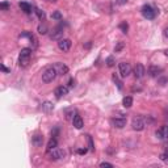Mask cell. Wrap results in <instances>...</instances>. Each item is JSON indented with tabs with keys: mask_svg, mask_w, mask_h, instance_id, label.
I'll return each mask as SVG.
<instances>
[{
	"mask_svg": "<svg viewBox=\"0 0 168 168\" xmlns=\"http://www.w3.org/2000/svg\"><path fill=\"white\" fill-rule=\"evenodd\" d=\"M38 33L39 34H46L47 33V26L45 25V24H43V25L41 24V25L38 26Z\"/></svg>",
	"mask_w": 168,
	"mask_h": 168,
	"instance_id": "obj_23",
	"label": "cell"
},
{
	"mask_svg": "<svg viewBox=\"0 0 168 168\" xmlns=\"http://www.w3.org/2000/svg\"><path fill=\"white\" fill-rule=\"evenodd\" d=\"M57 145H58L57 139L53 137V138H51L50 141H49V143H47V153H49V151H51L53 149H55V147H57Z\"/></svg>",
	"mask_w": 168,
	"mask_h": 168,
	"instance_id": "obj_22",
	"label": "cell"
},
{
	"mask_svg": "<svg viewBox=\"0 0 168 168\" xmlns=\"http://www.w3.org/2000/svg\"><path fill=\"white\" fill-rule=\"evenodd\" d=\"M21 37H28L30 39V42H32V45H33V49H35V47L38 46V41H37V38H35V35L34 34H32L30 32H24V33L21 34Z\"/></svg>",
	"mask_w": 168,
	"mask_h": 168,
	"instance_id": "obj_14",
	"label": "cell"
},
{
	"mask_svg": "<svg viewBox=\"0 0 168 168\" xmlns=\"http://www.w3.org/2000/svg\"><path fill=\"white\" fill-rule=\"evenodd\" d=\"M49 156H50V159L51 160H58V159H62L63 156H65V151L63 150H61V149H53L51 151H49Z\"/></svg>",
	"mask_w": 168,
	"mask_h": 168,
	"instance_id": "obj_6",
	"label": "cell"
},
{
	"mask_svg": "<svg viewBox=\"0 0 168 168\" xmlns=\"http://www.w3.org/2000/svg\"><path fill=\"white\" fill-rule=\"evenodd\" d=\"M35 13H37V16L41 20H45V13H43V12L41 11V9H35Z\"/></svg>",
	"mask_w": 168,
	"mask_h": 168,
	"instance_id": "obj_27",
	"label": "cell"
},
{
	"mask_svg": "<svg viewBox=\"0 0 168 168\" xmlns=\"http://www.w3.org/2000/svg\"><path fill=\"white\" fill-rule=\"evenodd\" d=\"M142 15H143V17L147 20H153V18H155V16H156V11L151 5H147L146 4V5L142 7Z\"/></svg>",
	"mask_w": 168,
	"mask_h": 168,
	"instance_id": "obj_4",
	"label": "cell"
},
{
	"mask_svg": "<svg viewBox=\"0 0 168 168\" xmlns=\"http://www.w3.org/2000/svg\"><path fill=\"white\" fill-rule=\"evenodd\" d=\"M75 86V80H74V79H71V80H70V87H74Z\"/></svg>",
	"mask_w": 168,
	"mask_h": 168,
	"instance_id": "obj_37",
	"label": "cell"
},
{
	"mask_svg": "<svg viewBox=\"0 0 168 168\" xmlns=\"http://www.w3.org/2000/svg\"><path fill=\"white\" fill-rule=\"evenodd\" d=\"M112 125L117 129H122L123 126H126V118L125 117H116L112 119Z\"/></svg>",
	"mask_w": 168,
	"mask_h": 168,
	"instance_id": "obj_11",
	"label": "cell"
},
{
	"mask_svg": "<svg viewBox=\"0 0 168 168\" xmlns=\"http://www.w3.org/2000/svg\"><path fill=\"white\" fill-rule=\"evenodd\" d=\"M57 75H58V72H57V70H55L54 66L47 67V69L42 72V82L43 83H51L55 78H57Z\"/></svg>",
	"mask_w": 168,
	"mask_h": 168,
	"instance_id": "obj_2",
	"label": "cell"
},
{
	"mask_svg": "<svg viewBox=\"0 0 168 168\" xmlns=\"http://www.w3.org/2000/svg\"><path fill=\"white\" fill-rule=\"evenodd\" d=\"M0 8H2V9H3V11H7V9H8V8H9V4H8L7 2H3L2 4H0Z\"/></svg>",
	"mask_w": 168,
	"mask_h": 168,
	"instance_id": "obj_29",
	"label": "cell"
},
{
	"mask_svg": "<svg viewBox=\"0 0 168 168\" xmlns=\"http://www.w3.org/2000/svg\"><path fill=\"white\" fill-rule=\"evenodd\" d=\"M164 37L168 38V28H166V29H164Z\"/></svg>",
	"mask_w": 168,
	"mask_h": 168,
	"instance_id": "obj_38",
	"label": "cell"
},
{
	"mask_svg": "<svg viewBox=\"0 0 168 168\" xmlns=\"http://www.w3.org/2000/svg\"><path fill=\"white\" fill-rule=\"evenodd\" d=\"M67 93H69V88L65 87V86H59V87L55 88V91H54V95H55V97H57V99L65 97Z\"/></svg>",
	"mask_w": 168,
	"mask_h": 168,
	"instance_id": "obj_9",
	"label": "cell"
},
{
	"mask_svg": "<svg viewBox=\"0 0 168 168\" xmlns=\"http://www.w3.org/2000/svg\"><path fill=\"white\" fill-rule=\"evenodd\" d=\"M164 55H166V57L168 58V49H167V50H164Z\"/></svg>",
	"mask_w": 168,
	"mask_h": 168,
	"instance_id": "obj_39",
	"label": "cell"
},
{
	"mask_svg": "<svg viewBox=\"0 0 168 168\" xmlns=\"http://www.w3.org/2000/svg\"><path fill=\"white\" fill-rule=\"evenodd\" d=\"M71 45H72V42H71V39H69V38H62L58 41V47L62 51H69L71 49Z\"/></svg>",
	"mask_w": 168,
	"mask_h": 168,
	"instance_id": "obj_7",
	"label": "cell"
},
{
	"mask_svg": "<svg viewBox=\"0 0 168 168\" xmlns=\"http://www.w3.org/2000/svg\"><path fill=\"white\" fill-rule=\"evenodd\" d=\"M2 69H3V71H4V72H9V70H8V69H7V67L4 66V65H2Z\"/></svg>",
	"mask_w": 168,
	"mask_h": 168,
	"instance_id": "obj_36",
	"label": "cell"
},
{
	"mask_svg": "<svg viewBox=\"0 0 168 168\" xmlns=\"http://www.w3.org/2000/svg\"><path fill=\"white\" fill-rule=\"evenodd\" d=\"M145 126H146L145 118L141 117V116L134 117L133 121H131V127H133V130H135V131H142L143 129H145Z\"/></svg>",
	"mask_w": 168,
	"mask_h": 168,
	"instance_id": "obj_3",
	"label": "cell"
},
{
	"mask_svg": "<svg viewBox=\"0 0 168 168\" xmlns=\"http://www.w3.org/2000/svg\"><path fill=\"white\" fill-rule=\"evenodd\" d=\"M88 142H89V149L93 151L95 150V147H93V143H92V138L89 137V135H88Z\"/></svg>",
	"mask_w": 168,
	"mask_h": 168,
	"instance_id": "obj_32",
	"label": "cell"
},
{
	"mask_svg": "<svg viewBox=\"0 0 168 168\" xmlns=\"http://www.w3.org/2000/svg\"><path fill=\"white\" fill-rule=\"evenodd\" d=\"M122 104H123V106H125V108H131V105H133V97H131V96H126V97H123Z\"/></svg>",
	"mask_w": 168,
	"mask_h": 168,
	"instance_id": "obj_20",
	"label": "cell"
},
{
	"mask_svg": "<svg viewBox=\"0 0 168 168\" xmlns=\"http://www.w3.org/2000/svg\"><path fill=\"white\" fill-rule=\"evenodd\" d=\"M100 167L101 168H113V164H112V163H108V162H102L101 164H100Z\"/></svg>",
	"mask_w": 168,
	"mask_h": 168,
	"instance_id": "obj_28",
	"label": "cell"
},
{
	"mask_svg": "<svg viewBox=\"0 0 168 168\" xmlns=\"http://www.w3.org/2000/svg\"><path fill=\"white\" fill-rule=\"evenodd\" d=\"M113 80H114V83L117 84V87H118V89H122V83H121V80L116 76V75H113Z\"/></svg>",
	"mask_w": 168,
	"mask_h": 168,
	"instance_id": "obj_26",
	"label": "cell"
},
{
	"mask_svg": "<svg viewBox=\"0 0 168 168\" xmlns=\"http://www.w3.org/2000/svg\"><path fill=\"white\" fill-rule=\"evenodd\" d=\"M167 80H168L167 78H162V79H159V83H160L162 86H164V83H167Z\"/></svg>",
	"mask_w": 168,
	"mask_h": 168,
	"instance_id": "obj_33",
	"label": "cell"
},
{
	"mask_svg": "<svg viewBox=\"0 0 168 168\" xmlns=\"http://www.w3.org/2000/svg\"><path fill=\"white\" fill-rule=\"evenodd\" d=\"M20 8H21V11L25 12V13H30V12H32V5H30V4H28V3H25V2L20 3Z\"/></svg>",
	"mask_w": 168,
	"mask_h": 168,
	"instance_id": "obj_19",
	"label": "cell"
},
{
	"mask_svg": "<svg viewBox=\"0 0 168 168\" xmlns=\"http://www.w3.org/2000/svg\"><path fill=\"white\" fill-rule=\"evenodd\" d=\"M162 72H163V69L162 67H158V66H151L149 69V75L153 78H158Z\"/></svg>",
	"mask_w": 168,
	"mask_h": 168,
	"instance_id": "obj_13",
	"label": "cell"
},
{
	"mask_svg": "<svg viewBox=\"0 0 168 168\" xmlns=\"http://www.w3.org/2000/svg\"><path fill=\"white\" fill-rule=\"evenodd\" d=\"M51 17L55 18V20H61V18H62V15L59 13V12H54V13L51 15Z\"/></svg>",
	"mask_w": 168,
	"mask_h": 168,
	"instance_id": "obj_30",
	"label": "cell"
},
{
	"mask_svg": "<svg viewBox=\"0 0 168 168\" xmlns=\"http://www.w3.org/2000/svg\"><path fill=\"white\" fill-rule=\"evenodd\" d=\"M118 69H119V75H121L122 78H127L131 74V66H130V63H126V62L119 63Z\"/></svg>",
	"mask_w": 168,
	"mask_h": 168,
	"instance_id": "obj_5",
	"label": "cell"
},
{
	"mask_svg": "<svg viewBox=\"0 0 168 168\" xmlns=\"http://www.w3.org/2000/svg\"><path fill=\"white\" fill-rule=\"evenodd\" d=\"M105 63H106V66H108V67H113V66H114V63H116V61H114V58H113V57H108Z\"/></svg>",
	"mask_w": 168,
	"mask_h": 168,
	"instance_id": "obj_24",
	"label": "cell"
},
{
	"mask_svg": "<svg viewBox=\"0 0 168 168\" xmlns=\"http://www.w3.org/2000/svg\"><path fill=\"white\" fill-rule=\"evenodd\" d=\"M158 139H164L168 137V126H162L160 129L156 130V133H155Z\"/></svg>",
	"mask_w": 168,
	"mask_h": 168,
	"instance_id": "obj_12",
	"label": "cell"
},
{
	"mask_svg": "<svg viewBox=\"0 0 168 168\" xmlns=\"http://www.w3.org/2000/svg\"><path fill=\"white\" fill-rule=\"evenodd\" d=\"M145 74H146L145 66L141 65V63H138V65L135 66V69H134V76L137 79H142L143 76H145Z\"/></svg>",
	"mask_w": 168,
	"mask_h": 168,
	"instance_id": "obj_10",
	"label": "cell"
},
{
	"mask_svg": "<svg viewBox=\"0 0 168 168\" xmlns=\"http://www.w3.org/2000/svg\"><path fill=\"white\" fill-rule=\"evenodd\" d=\"M62 35H63V28L57 26V28H54L53 32L50 33V38L55 39V41H59V39H62Z\"/></svg>",
	"mask_w": 168,
	"mask_h": 168,
	"instance_id": "obj_8",
	"label": "cell"
},
{
	"mask_svg": "<svg viewBox=\"0 0 168 168\" xmlns=\"http://www.w3.org/2000/svg\"><path fill=\"white\" fill-rule=\"evenodd\" d=\"M47 2H51V3H55V2H57V0H47Z\"/></svg>",
	"mask_w": 168,
	"mask_h": 168,
	"instance_id": "obj_40",
	"label": "cell"
},
{
	"mask_svg": "<svg viewBox=\"0 0 168 168\" xmlns=\"http://www.w3.org/2000/svg\"><path fill=\"white\" fill-rule=\"evenodd\" d=\"M119 29H121L123 33H127V29H129V25H127V22L123 21V22L119 24Z\"/></svg>",
	"mask_w": 168,
	"mask_h": 168,
	"instance_id": "obj_25",
	"label": "cell"
},
{
	"mask_svg": "<svg viewBox=\"0 0 168 168\" xmlns=\"http://www.w3.org/2000/svg\"><path fill=\"white\" fill-rule=\"evenodd\" d=\"M122 47H123V42H119V43H118V45H117V46H116V49H114V50H116V53H118V51H119V50H121V49H122Z\"/></svg>",
	"mask_w": 168,
	"mask_h": 168,
	"instance_id": "obj_31",
	"label": "cell"
},
{
	"mask_svg": "<svg viewBox=\"0 0 168 168\" xmlns=\"http://www.w3.org/2000/svg\"><path fill=\"white\" fill-rule=\"evenodd\" d=\"M30 57H32V49H29V47L21 49L20 57H18V65L21 67H26L30 62Z\"/></svg>",
	"mask_w": 168,
	"mask_h": 168,
	"instance_id": "obj_1",
	"label": "cell"
},
{
	"mask_svg": "<svg viewBox=\"0 0 168 168\" xmlns=\"http://www.w3.org/2000/svg\"><path fill=\"white\" fill-rule=\"evenodd\" d=\"M72 125H74L75 129H82V127H83V125H84V123H83V118H82L79 114H76V116L74 117V119H72Z\"/></svg>",
	"mask_w": 168,
	"mask_h": 168,
	"instance_id": "obj_16",
	"label": "cell"
},
{
	"mask_svg": "<svg viewBox=\"0 0 168 168\" xmlns=\"http://www.w3.org/2000/svg\"><path fill=\"white\" fill-rule=\"evenodd\" d=\"M54 109V105H53V102H50V101H45L42 104V110L45 112V113H50L51 110Z\"/></svg>",
	"mask_w": 168,
	"mask_h": 168,
	"instance_id": "obj_18",
	"label": "cell"
},
{
	"mask_svg": "<svg viewBox=\"0 0 168 168\" xmlns=\"http://www.w3.org/2000/svg\"><path fill=\"white\" fill-rule=\"evenodd\" d=\"M32 142H33V145L35 147H41L42 143H43V137H42V135H39V134H37V135H34V137H33Z\"/></svg>",
	"mask_w": 168,
	"mask_h": 168,
	"instance_id": "obj_17",
	"label": "cell"
},
{
	"mask_svg": "<svg viewBox=\"0 0 168 168\" xmlns=\"http://www.w3.org/2000/svg\"><path fill=\"white\" fill-rule=\"evenodd\" d=\"M117 2V4H119V5H123V4L127 3V0H116Z\"/></svg>",
	"mask_w": 168,
	"mask_h": 168,
	"instance_id": "obj_34",
	"label": "cell"
},
{
	"mask_svg": "<svg viewBox=\"0 0 168 168\" xmlns=\"http://www.w3.org/2000/svg\"><path fill=\"white\" fill-rule=\"evenodd\" d=\"M54 67H55V70H57L58 75H66L69 72V67L66 65H63V63H55Z\"/></svg>",
	"mask_w": 168,
	"mask_h": 168,
	"instance_id": "obj_15",
	"label": "cell"
},
{
	"mask_svg": "<svg viewBox=\"0 0 168 168\" xmlns=\"http://www.w3.org/2000/svg\"><path fill=\"white\" fill-rule=\"evenodd\" d=\"M76 116V110L74 108H70V109L66 110V118L67 119H74V117Z\"/></svg>",
	"mask_w": 168,
	"mask_h": 168,
	"instance_id": "obj_21",
	"label": "cell"
},
{
	"mask_svg": "<svg viewBox=\"0 0 168 168\" xmlns=\"http://www.w3.org/2000/svg\"><path fill=\"white\" fill-rule=\"evenodd\" d=\"M78 153L80 154V155H83V154L87 153V149H80V150H78Z\"/></svg>",
	"mask_w": 168,
	"mask_h": 168,
	"instance_id": "obj_35",
	"label": "cell"
}]
</instances>
